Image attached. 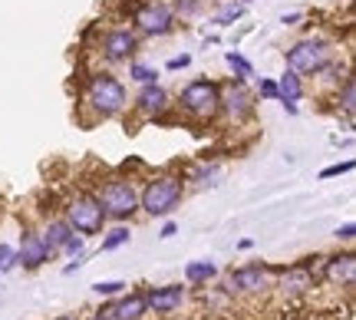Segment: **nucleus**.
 I'll list each match as a JSON object with an SVG mask.
<instances>
[{
  "label": "nucleus",
  "mask_w": 356,
  "mask_h": 320,
  "mask_svg": "<svg viewBox=\"0 0 356 320\" xmlns=\"http://www.w3.org/2000/svg\"><path fill=\"white\" fill-rule=\"evenodd\" d=\"M181 195H185V182L178 175H155L139 195V208L152 218H165L181 205Z\"/></svg>",
  "instance_id": "f257e3e1"
},
{
  "label": "nucleus",
  "mask_w": 356,
  "mask_h": 320,
  "mask_svg": "<svg viewBox=\"0 0 356 320\" xmlns=\"http://www.w3.org/2000/svg\"><path fill=\"white\" fill-rule=\"evenodd\" d=\"M86 103L96 109V115L113 119L126 109V86L113 77V73H96L86 86Z\"/></svg>",
  "instance_id": "f03ea898"
},
{
  "label": "nucleus",
  "mask_w": 356,
  "mask_h": 320,
  "mask_svg": "<svg viewBox=\"0 0 356 320\" xmlns=\"http://www.w3.org/2000/svg\"><path fill=\"white\" fill-rule=\"evenodd\" d=\"M333 60V50L327 40H300L287 50V70H293L297 77H314L323 73Z\"/></svg>",
  "instance_id": "7ed1b4c3"
},
{
  "label": "nucleus",
  "mask_w": 356,
  "mask_h": 320,
  "mask_svg": "<svg viewBox=\"0 0 356 320\" xmlns=\"http://www.w3.org/2000/svg\"><path fill=\"white\" fill-rule=\"evenodd\" d=\"M66 221L76 234H99L102 225H106V211H102L99 198L89 192H76L70 202H66Z\"/></svg>",
  "instance_id": "20e7f679"
},
{
  "label": "nucleus",
  "mask_w": 356,
  "mask_h": 320,
  "mask_svg": "<svg viewBox=\"0 0 356 320\" xmlns=\"http://www.w3.org/2000/svg\"><path fill=\"white\" fill-rule=\"evenodd\" d=\"M181 109L195 119H215L221 109V86L211 79H195L181 90Z\"/></svg>",
  "instance_id": "39448f33"
},
{
  "label": "nucleus",
  "mask_w": 356,
  "mask_h": 320,
  "mask_svg": "<svg viewBox=\"0 0 356 320\" xmlns=\"http://www.w3.org/2000/svg\"><path fill=\"white\" fill-rule=\"evenodd\" d=\"M96 198H99L106 218H119V221L136 215V208H139V192H136V185L129 179H109Z\"/></svg>",
  "instance_id": "423d86ee"
},
{
  "label": "nucleus",
  "mask_w": 356,
  "mask_h": 320,
  "mask_svg": "<svg viewBox=\"0 0 356 320\" xmlns=\"http://www.w3.org/2000/svg\"><path fill=\"white\" fill-rule=\"evenodd\" d=\"M132 20H136V26H139L142 33H149V37H165V33H172V26H175V13H172V7H165V3H142L139 10L132 13Z\"/></svg>",
  "instance_id": "0eeeda50"
},
{
  "label": "nucleus",
  "mask_w": 356,
  "mask_h": 320,
  "mask_svg": "<svg viewBox=\"0 0 356 320\" xmlns=\"http://www.w3.org/2000/svg\"><path fill=\"white\" fill-rule=\"evenodd\" d=\"M145 310L149 314H172L185 304V287L181 284H165V287H152L145 291Z\"/></svg>",
  "instance_id": "6e6552de"
},
{
  "label": "nucleus",
  "mask_w": 356,
  "mask_h": 320,
  "mask_svg": "<svg viewBox=\"0 0 356 320\" xmlns=\"http://www.w3.org/2000/svg\"><path fill=\"white\" fill-rule=\"evenodd\" d=\"M270 287V274H267L261 264H251V268H241V271H231L228 274V291H248V294H261Z\"/></svg>",
  "instance_id": "1a4fd4ad"
},
{
  "label": "nucleus",
  "mask_w": 356,
  "mask_h": 320,
  "mask_svg": "<svg viewBox=\"0 0 356 320\" xmlns=\"http://www.w3.org/2000/svg\"><path fill=\"white\" fill-rule=\"evenodd\" d=\"M132 50H136V33L126 30V26L109 30L106 40H102V53H106V60H109V63H122V60H129V53Z\"/></svg>",
  "instance_id": "9d476101"
},
{
  "label": "nucleus",
  "mask_w": 356,
  "mask_h": 320,
  "mask_svg": "<svg viewBox=\"0 0 356 320\" xmlns=\"http://www.w3.org/2000/svg\"><path fill=\"white\" fill-rule=\"evenodd\" d=\"M221 109H225L231 119H244V115L254 109V103H251V93L244 90V79L231 83L228 90L221 93Z\"/></svg>",
  "instance_id": "9b49d317"
},
{
  "label": "nucleus",
  "mask_w": 356,
  "mask_h": 320,
  "mask_svg": "<svg viewBox=\"0 0 356 320\" xmlns=\"http://www.w3.org/2000/svg\"><path fill=\"white\" fill-rule=\"evenodd\" d=\"M50 257H47V248H43V238H40L37 231H24V238H20V251H17V264H24L26 271L40 268V264H47Z\"/></svg>",
  "instance_id": "f8f14e48"
},
{
  "label": "nucleus",
  "mask_w": 356,
  "mask_h": 320,
  "mask_svg": "<svg viewBox=\"0 0 356 320\" xmlns=\"http://www.w3.org/2000/svg\"><path fill=\"white\" fill-rule=\"evenodd\" d=\"M70 234H73V228H70V221H66V218H50V221L43 225V231H40L43 248H47V257L60 255V248L66 244V238H70Z\"/></svg>",
  "instance_id": "ddd939ff"
},
{
  "label": "nucleus",
  "mask_w": 356,
  "mask_h": 320,
  "mask_svg": "<svg viewBox=\"0 0 356 320\" xmlns=\"http://www.w3.org/2000/svg\"><path fill=\"white\" fill-rule=\"evenodd\" d=\"M136 106H139V113L142 115H159V113H165V106H168V93L159 86V83H145L139 90V96H136Z\"/></svg>",
  "instance_id": "4468645a"
},
{
  "label": "nucleus",
  "mask_w": 356,
  "mask_h": 320,
  "mask_svg": "<svg viewBox=\"0 0 356 320\" xmlns=\"http://www.w3.org/2000/svg\"><path fill=\"white\" fill-rule=\"evenodd\" d=\"M327 281L333 284H343V287H353L356 281V257L353 255H340V257H330L327 261Z\"/></svg>",
  "instance_id": "2eb2a0df"
},
{
  "label": "nucleus",
  "mask_w": 356,
  "mask_h": 320,
  "mask_svg": "<svg viewBox=\"0 0 356 320\" xmlns=\"http://www.w3.org/2000/svg\"><path fill=\"white\" fill-rule=\"evenodd\" d=\"M109 314H113V320H142V314H149L145 310V297L142 294L122 297L115 307H109Z\"/></svg>",
  "instance_id": "dca6fc26"
},
{
  "label": "nucleus",
  "mask_w": 356,
  "mask_h": 320,
  "mask_svg": "<svg viewBox=\"0 0 356 320\" xmlns=\"http://www.w3.org/2000/svg\"><path fill=\"white\" fill-rule=\"evenodd\" d=\"M274 83H277V99H293V103H297V99L304 96V83H300V77H297L293 70H287V73L280 79H274Z\"/></svg>",
  "instance_id": "f3484780"
},
{
  "label": "nucleus",
  "mask_w": 356,
  "mask_h": 320,
  "mask_svg": "<svg viewBox=\"0 0 356 320\" xmlns=\"http://www.w3.org/2000/svg\"><path fill=\"white\" fill-rule=\"evenodd\" d=\"M215 274L218 268L211 261H191V264H185V281L188 284H208Z\"/></svg>",
  "instance_id": "a211bd4d"
},
{
  "label": "nucleus",
  "mask_w": 356,
  "mask_h": 320,
  "mask_svg": "<svg viewBox=\"0 0 356 320\" xmlns=\"http://www.w3.org/2000/svg\"><path fill=\"white\" fill-rule=\"evenodd\" d=\"M307 287H314V278H310V271L307 268H291L284 274V291H291V294H300Z\"/></svg>",
  "instance_id": "6ab92c4d"
},
{
  "label": "nucleus",
  "mask_w": 356,
  "mask_h": 320,
  "mask_svg": "<svg viewBox=\"0 0 356 320\" xmlns=\"http://www.w3.org/2000/svg\"><path fill=\"white\" fill-rule=\"evenodd\" d=\"M241 13H244V3H225L211 20H215L218 26H231V24H238V20H241Z\"/></svg>",
  "instance_id": "aec40b11"
},
{
  "label": "nucleus",
  "mask_w": 356,
  "mask_h": 320,
  "mask_svg": "<svg viewBox=\"0 0 356 320\" xmlns=\"http://www.w3.org/2000/svg\"><path fill=\"white\" fill-rule=\"evenodd\" d=\"M225 60H228V66L234 70V73H238V79H248L251 73H254V66L248 63V60H244L238 50H228V53H225Z\"/></svg>",
  "instance_id": "412c9836"
},
{
  "label": "nucleus",
  "mask_w": 356,
  "mask_h": 320,
  "mask_svg": "<svg viewBox=\"0 0 356 320\" xmlns=\"http://www.w3.org/2000/svg\"><path fill=\"white\" fill-rule=\"evenodd\" d=\"M129 238H132V231L129 228H113L106 238H102V248L99 251H115V248H122V244H129Z\"/></svg>",
  "instance_id": "4be33fe9"
},
{
  "label": "nucleus",
  "mask_w": 356,
  "mask_h": 320,
  "mask_svg": "<svg viewBox=\"0 0 356 320\" xmlns=\"http://www.w3.org/2000/svg\"><path fill=\"white\" fill-rule=\"evenodd\" d=\"M129 77L145 86V83H155V79H159V70H152V66H145V63H132L129 66Z\"/></svg>",
  "instance_id": "5701e85b"
},
{
  "label": "nucleus",
  "mask_w": 356,
  "mask_h": 320,
  "mask_svg": "<svg viewBox=\"0 0 356 320\" xmlns=\"http://www.w3.org/2000/svg\"><path fill=\"white\" fill-rule=\"evenodd\" d=\"M13 268H17V251H13L10 244H0V278Z\"/></svg>",
  "instance_id": "b1692460"
},
{
  "label": "nucleus",
  "mask_w": 356,
  "mask_h": 320,
  "mask_svg": "<svg viewBox=\"0 0 356 320\" xmlns=\"http://www.w3.org/2000/svg\"><path fill=\"white\" fill-rule=\"evenodd\" d=\"M60 255H70V257H79V255H83V234H76V231H73V234L66 238V244L60 248Z\"/></svg>",
  "instance_id": "393cba45"
},
{
  "label": "nucleus",
  "mask_w": 356,
  "mask_h": 320,
  "mask_svg": "<svg viewBox=\"0 0 356 320\" xmlns=\"http://www.w3.org/2000/svg\"><path fill=\"white\" fill-rule=\"evenodd\" d=\"M92 291L102 297H113V294H122L126 291V284L122 281H99V284H92Z\"/></svg>",
  "instance_id": "a878e982"
},
{
  "label": "nucleus",
  "mask_w": 356,
  "mask_h": 320,
  "mask_svg": "<svg viewBox=\"0 0 356 320\" xmlns=\"http://www.w3.org/2000/svg\"><path fill=\"white\" fill-rule=\"evenodd\" d=\"M346 172H353V159H346V162H337V166L323 168V172H320V179H337V175H346Z\"/></svg>",
  "instance_id": "bb28decb"
},
{
  "label": "nucleus",
  "mask_w": 356,
  "mask_h": 320,
  "mask_svg": "<svg viewBox=\"0 0 356 320\" xmlns=\"http://www.w3.org/2000/svg\"><path fill=\"white\" fill-rule=\"evenodd\" d=\"M202 10V0H175V10L172 13H181V17H191V13Z\"/></svg>",
  "instance_id": "cd10ccee"
},
{
  "label": "nucleus",
  "mask_w": 356,
  "mask_h": 320,
  "mask_svg": "<svg viewBox=\"0 0 356 320\" xmlns=\"http://www.w3.org/2000/svg\"><path fill=\"white\" fill-rule=\"evenodd\" d=\"M257 93H261V99H277V83H274V79H261V83H257Z\"/></svg>",
  "instance_id": "c85d7f7f"
},
{
  "label": "nucleus",
  "mask_w": 356,
  "mask_h": 320,
  "mask_svg": "<svg viewBox=\"0 0 356 320\" xmlns=\"http://www.w3.org/2000/svg\"><path fill=\"white\" fill-rule=\"evenodd\" d=\"M353 234H356V225H353V221H346L343 228L333 231V238H337V241H353Z\"/></svg>",
  "instance_id": "c756f323"
},
{
  "label": "nucleus",
  "mask_w": 356,
  "mask_h": 320,
  "mask_svg": "<svg viewBox=\"0 0 356 320\" xmlns=\"http://www.w3.org/2000/svg\"><path fill=\"white\" fill-rule=\"evenodd\" d=\"M343 109L353 115V79L350 77H346V83H343Z\"/></svg>",
  "instance_id": "7c9ffc66"
},
{
  "label": "nucleus",
  "mask_w": 356,
  "mask_h": 320,
  "mask_svg": "<svg viewBox=\"0 0 356 320\" xmlns=\"http://www.w3.org/2000/svg\"><path fill=\"white\" fill-rule=\"evenodd\" d=\"M191 63L188 53H181V56H175V60H168V70H185V66Z\"/></svg>",
  "instance_id": "2f4dec72"
},
{
  "label": "nucleus",
  "mask_w": 356,
  "mask_h": 320,
  "mask_svg": "<svg viewBox=\"0 0 356 320\" xmlns=\"http://www.w3.org/2000/svg\"><path fill=\"white\" fill-rule=\"evenodd\" d=\"M175 234H178V225L168 221V225H162V234H159V238H175Z\"/></svg>",
  "instance_id": "473e14b6"
},
{
  "label": "nucleus",
  "mask_w": 356,
  "mask_h": 320,
  "mask_svg": "<svg viewBox=\"0 0 356 320\" xmlns=\"http://www.w3.org/2000/svg\"><path fill=\"white\" fill-rule=\"evenodd\" d=\"M284 103V109H287V115H297V103L293 99H280Z\"/></svg>",
  "instance_id": "72a5a7b5"
},
{
  "label": "nucleus",
  "mask_w": 356,
  "mask_h": 320,
  "mask_svg": "<svg viewBox=\"0 0 356 320\" xmlns=\"http://www.w3.org/2000/svg\"><path fill=\"white\" fill-rule=\"evenodd\" d=\"M297 20H300V13H284V20H280V24H297Z\"/></svg>",
  "instance_id": "f704fd0d"
},
{
  "label": "nucleus",
  "mask_w": 356,
  "mask_h": 320,
  "mask_svg": "<svg viewBox=\"0 0 356 320\" xmlns=\"http://www.w3.org/2000/svg\"><path fill=\"white\" fill-rule=\"evenodd\" d=\"M79 264H83V261H79V257H76L73 264H66V271H63V274H76V271H79Z\"/></svg>",
  "instance_id": "c9c22d12"
},
{
  "label": "nucleus",
  "mask_w": 356,
  "mask_h": 320,
  "mask_svg": "<svg viewBox=\"0 0 356 320\" xmlns=\"http://www.w3.org/2000/svg\"><path fill=\"white\" fill-rule=\"evenodd\" d=\"M96 320H113V314H109V307H102V310H96Z\"/></svg>",
  "instance_id": "e433bc0d"
},
{
  "label": "nucleus",
  "mask_w": 356,
  "mask_h": 320,
  "mask_svg": "<svg viewBox=\"0 0 356 320\" xmlns=\"http://www.w3.org/2000/svg\"><path fill=\"white\" fill-rule=\"evenodd\" d=\"M56 320H73V317H66V314H63V317H56Z\"/></svg>",
  "instance_id": "4c0bfd02"
},
{
  "label": "nucleus",
  "mask_w": 356,
  "mask_h": 320,
  "mask_svg": "<svg viewBox=\"0 0 356 320\" xmlns=\"http://www.w3.org/2000/svg\"><path fill=\"white\" fill-rule=\"evenodd\" d=\"M244 3H251V0H244Z\"/></svg>",
  "instance_id": "58836bf2"
}]
</instances>
